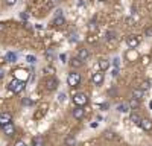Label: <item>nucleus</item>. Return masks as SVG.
Here are the masks:
<instances>
[{
    "instance_id": "nucleus-32",
    "label": "nucleus",
    "mask_w": 152,
    "mask_h": 146,
    "mask_svg": "<svg viewBox=\"0 0 152 146\" xmlns=\"http://www.w3.org/2000/svg\"><path fill=\"white\" fill-rule=\"evenodd\" d=\"M6 29V23H2V21H0V32H3Z\"/></svg>"
},
{
    "instance_id": "nucleus-39",
    "label": "nucleus",
    "mask_w": 152,
    "mask_h": 146,
    "mask_svg": "<svg viewBox=\"0 0 152 146\" xmlns=\"http://www.w3.org/2000/svg\"><path fill=\"white\" fill-rule=\"evenodd\" d=\"M2 78H3V72H2V70H0V79H2Z\"/></svg>"
},
{
    "instance_id": "nucleus-11",
    "label": "nucleus",
    "mask_w": 152,
    "mask_h": 146,
    "mask_svg": "<svg viewBox=\"0 0 152 146\" xmlns=\"http://www.w3.org/2000/svg\"><path fill=\"white\" fill-rule=\"evenodd\" d=\"M140 126H142L145 131H151V129H152V122H151L149 119H142Z\"/></svg>"
},
{
    "instance_id": "nucleus-2",
    "label": "nucleus",
    "mask_w": 152,
    "mask_h": 146,
    "mask_svg": "<svg viewBox=\"0 0 152 146\" xmlns=\"http://www.w3.org/2000/svg\"><path fill=\"white\" fill-rule=\"evenodd\" d=\"M67 82H69V85L70 87H78V85L81 84V75L79 73H76V72H72V73H69V76H67Z\"/></svg>"
},
{
    "instance_id": "nucleus-3",
    "label": "nucleus",
    "mask_w": 152,
    "mask_h": 146,
    "mask_svg": "<svg viewBox=\"0 0 152 146\" xmlns=\"http://www.w3.org/2000/svg\"><path fill=\"white\" fill-rule=\"evenodd\" d=\"M73 102L76 104V107H85V105H87V102H88V99H87V96H85V94L79 93V94H75Z\"/></svg>"
},
{
    "instance_id": "nucleus-28",
    "label": "nucleus",
    "mask_w": 152,
    "mask_h": 146,
    "mask_svg": "<svg viewBox=\"0 0 152 146\" xmlns=\"http://www.w3.org/2000/svg\"><path fill=\"white\" fill-rule=\"evenodd\" d=\"M15 2H17V0H5V3H6L8 6H14Z\"/></svg>"
},
{
    "instance_id": "nucleus-18",
    "label": "nucleus",
    "mask_w": 152,
    "mask_h": 146,
    "mask_svg": "<svg viewBox=\"0 0 152 146\" xmlns=\"http://www.w3.org/2000/svg\"><path fill=\"white\" fill-rule=\"evenodd\" d=\"M129 105H128V102H123V104H120L119 107H117V111H120V113H128L129 111Z\"/></svg>"
},
{
    "instance_id": "nucleus-29",
    "label": "nucleus",
    "mask_w": 152,
    "mask_h": 146,
    "mask_svg": "<svg viewBox=\"0 0 152 146\" xmlns=\"http://www.w3.org/2000/svg\"><path fill=\"white\" fill-rule=\"evenodd\" d=\"M117 75H119V67H114L113 69V78H116Z\"/></svg>"
},
{
    "instance_id": "nucleus-36",
    "label": "nucleus",
    "mask_w": 152,
    "mask_h": 146,
    "mask_svg": "<svg viewBox=\"0 0 152 146\" xmlns=\"http://www.w3.org/2000/svg\"><path fill=\"white\" fill-rule=\"evenodd\" d=\"M66 101V94H59V102H64Z\"/></svg>"
},
{
    "instance_id": "nucleus-22",
    "label": "nucleus",
    "mask_w": 152,
    "mask_h": 146,
    "mask_svg": "<svg viewBox=\"0 0 152 146\" xmlns=\"http://www.w3.org/2000/svg\"><path fill=\"white\" fill-rule=\"evenodd\" d=\"M138 104H140V101H138V99H134V97H132V99L128 102L129 108H137V107H138Z\"/></svg>"
},
{
    "instance_id": "nucleus-14",
    "label": "nucleus",
    "mask_w": 152,
    "mask_h": 146,
    "mask_svg": "<svg viewBox=\"0 0 152 146\" xmlns=\"http://www.w3.org/2000/svg\"><path fill=\"white\" fill-rule=\"evenodd\" d=\"M82 63H84V61H81L78 56H76V58H72L70 59V66L73 67V69H78V67H81L82 66Z\"/></svg>"
},
{
    "instance_id": "nucleus-21",
    "label": "nucleus",
    "mask_w": 152,
    "mask_h": 146,
    "mask_svg": "<svg viewBox=\"0 0 152 146\" xmlns=\"http://www.w3.org/2000/svg\"><path fill=\"white\" fill-rule=\"evenodd\" d=\"M104 137H105V139H108V140H114V139H116V134H114L113 131H110V129H108V131H105V132H104Z\"/></svg>"
},
{
    "instance_id": "nucleus-17",
    "label": "nucleus",
    "mask_w": 152,
    "mask_h": 146,
    "mask_svg": "<svg viewBox=\"0 0 152 146\" xmlns=\"http://www.w3.org/2000/svg\"><path fill=\"white\" fill-rule=\"evenodd\" d=\"M129 120L132 122V123H135V125H140V122H142V117L138 116L137 113H132V114L129 116Z\"/></svg>"
},
{
    "instance_id": "nucleus-5",
    "label": "nucleus",
    "mask_w": 152,
    "mask_h": 146,
    "mask_svg": "<svg viewBox=\"0 0 152 146\" xmlns=\"http://www.w3.org/2000/svg\"><path fill=\"white\" fill-rule=\"evenodd\" d=\"M126 44H128V47H131V49H135L138 44H140V40H138L137 35H128L126 36Z\"/></svg>"
},
{
    "instance_id": "nucleus-19",
    "label": "nucleus",
    "mask_w": 152,
    "mask_h": 146,
    "mask_svg": "<svg viewBox=\"0 0 152 146\" xmlns=\"http://www.w3.org/2000/svg\"><path fill=\"white\" fill-rule=\"evenodd\" d=\"M5 59L8 61V63H15V61H17V55L14 52H8L6 56H5Z\"/></svg>"
},
{
    "instance_id": "nucleus-31",
    "label": "nucleus",
    "mask_w": 152,
    "mask_h": 146,
    "mask_svg": "<svg viewBox=\"0 0 152 146\" xmlns=\"http://www.w3.org/2000/svg\"><path fill=\"white\" fill-rule=\"evenodd\" d=\"M15 146H26V143H24L23 140H17L15 142Z\"/></svg>"
},
{
    "instance_id": "nucleus-30",
    "label": "nucleus",
    "mask_w": 152,
    "mask_h": 146,
    "mask_svg": "<svg viewBox=\"0 0 152 146\" xmlns=\"http://www.w3.org/2000/svg\"><path fill=\"white\" fill-rule=\"evenodd\" d=\"M145 34H146V36H152V26H151V28H148Z\"/></svg>"
},
{
    "instance_id": "nucleus-24",
    "label": "nucleus",
    "mask_w": 152,
    "mask_h": 146,
    "mask_svg": "<svg viewBox=\"0 0 152 146\" xmlns=\"http://www.w3.org/2000/svg\"><path fill=\"white\" fill-rule=\"evenodd\" d=\"M26 61H28V63H31V64H35L37 63V58L34 55H28L26 56Z\"/></svg>"
},
{
    "instance_id": "nucleus-40",
    "label": "nucleus",
    "mask_w": 152,
    "mask_h": 146,
    "mask_svg": "<svg viewBox=\"0 0 152 146\" xmlns=\"http://www.w3.org/2000/svg\"><path fill=\"white\" fill-rule=\"evenodd\" d=\"M149 107H151V110H152V102H151V104H149Z\"/></svg>"
},
{
    "instance_id": "nucleus-33",
    "label": "nucleus",
    "mask_w": 152,
    "mask_h": 146,
    "mask_svg": "<svg viewBox=\"0 0 152 146\" xmlns=\"http://www.w3.org/2000/svg\"><path fill=\"white\" fill-rule=\"evenodd\" d=\"M88 28H90V31H94L96 29V23L94 21H90V26H88Z\"/></svg>"
},
{
    "instance_id": "nucleus-27",
    "label": "nucleus",
    "mask_w": 152,
    "mask_h": 146,
    "mask_svg": "<svg viewBox=\"0 0 152 146\" xmlns=\"http://www.w3.org/2000/svg\"><path fill=\"white\" fill-rule=\"evenodd\" d=\"M149 87H151V85H149V81H145V82L142 84V90H145V91H146Z\"/></svg>"
},
{
    "instance_id": "nucleus-41",
    "label": "nucleus",
    "mask_w": 152,
    "mask_h": 146,
    "mask_svg": "<svg viewBox=\"0 0 152 146\" xmlns=\"http://www.w3.org/2000/svg\"><path fill=\"white\" fill-rule=\"evenodd\" d=\"M99 2H105V0H99Z\"/></svg>"
},
{
    "instance_id": "nucleus-15",
    "label": "nucleus",
    "mask_w": 152,
    "mask_h": 146,
    "mask_svg": "<svg viewBox=\"0 0 152 146\" xmlns=\"http://www.w3.org/2000/svg\"><path fill=\"white\" fill-rule=\"evenodd\" d=\"M99 67H100V70H102V72L108 70L110 69V61L108 59H100L99 61Z\"/></svg>"
},
{
    "instance_id": "nucleus-16",
    "label": "nucleus",
    "mask_w": 152,
    "mask_h": 146,
    "mask_svg": "<svg viewBox=\"0 0 152 146\" xmlns=\"http://www.w3.org/2000/svg\"><path fill=\"white\" fill-rule=\"evenodd\" d=\"M53 24H55V26H58V28H61V26H64V24H66V18L64 17H55V20H53Z\"/></svg>"
},
{
    "instance_id": "nucleus-8",
    "label": "nucleus",
    "mask_w": 152,
    "mask_h": 146,
    "mask_svg": "<svg viewBox=\"0 0 152 146\" xmlns=\"http://www.w3.org/2000/svg\"><path fill=\"white\" fill-rule=\"evenodd\" d=\"M3 128V132L6 134V136H14V134H15V126L14 125H12V122H9V123H6L5 126H2Z\"/></svg>"
},
{
    "instance_id": "nucleus-10",
    "label": "nucleus",
    "mask_w": 152,
    "mask_h": 146,
    "mask_svg": "<svg viewBox=\"0 0 152 146\" xmlns=\"http://www.w3.org/2000/svg\"><path fill=\"white\" fill-rule=\"evenodd\" d=\"M132 97H134V99L142 101L143 97H145V90H142V88H134V90H132Z\"/></svg>"
},
{
    "instance_id": "nucleus-37",
    "label": "nucleus",
    "mask_w": 152,
    "mask_h": 146,
    "mask_svg": "<svg viewBox=\"0 0 152 146\" xmlns=\"http://www.w3.org/2000/svg\"><path fill=\"white\" fill-rule=\"evenodd\" d=\"M59 58H61L62 63H66V55H64V53H61V55H59Z\"/></svg>"
},
{
    "instance_id": "nucleus-7",
    "label": "nucleus",
    "mask_w": 152,
    "mask_h": 146,
    "mask_svg": "<svg viewBox=\"0 0 152 146\" xmlns=\"http://www.w3.org/2000/svg\"><path fill=\"white\" fill-rule=\"evenodd\" d=\"M84 116H85V110H84V107H76V108L73 110V117H75V119L81 120V119H84Z\"/></svg>"
},
{
    "instance_id": "nucleus-20",
    "label": "nucleus",
    "mask_w": 152,
    "mask_h": 146,
    "mask_svg": "<svg viewBox=\"0 0 152 146\" xmlns=\"http://www.w3.org/2000/svg\"><path fill=\"white\" fill-rule=\"evenodd\" d=\"M64 145H66V146H76V139L72 137V136H69V137H66Z\"/></svg>"
},
{
    "instance_id": "nucleus-25",
    "label": "nucleus",
    "mask_w": 152,
    "mask_h": 146,
    "mask_svg": "<svg viewBox=\"0 0 152 146\" xmlns=\"http://www.w3.org/2000/svg\"><path fill=\"white\" fill-rule=\"evenodd\" d=\"M23 105H24V107H31V105H34V101L26 97V99H23Z\"/></svg>"
},
{
    "instance_id": "nucleus-23",
    "label": "nucleus",
    "mask_w": 152,
    "mask_h": 146,
    "mask_svg": "<svg viewBox=\"0 0 152 146\" xmlns=\"http://www.w3.org/2000/svg\"><path fill=\"white\" fill-rule=\"evenodd\" d=\"M116 38V32L114 31H108L107 32V40H114Z\"/></svg>"
},
{
    "instance_id": "nucleus-12",
    "label": "nucleus",
    "mask_w": 152,
    "mask_h": 146,
    "mask_svg": "<svg viewBox=\"0 0 152 146\" xmlns=\"http://www.w3.org/2000/svg\"><path fill=\"white\" fill-rule=\"evenodd\" d=\"M44 145V139L43 136H35L32 139V146H43Z\"/></svg>"
},
{
    "instance_id": "nucleus-4",
    "label": "nucleus",
    "mask_w": 152,
    "mask_h": 146,
    "mask_svg": "<svg viewBox=\"0 0 152 146\" xmlns=\"http://www.w3.org/2000/svg\"><path fill=\"white\" fill-rule=\"evenodd\" d=\"M44 85H46V90L53 91V90H56V87H58V79H56V78H47V79L44 81Z\"/></svg>"
},
{
    "instance_id": "nucleus-6",
    "label": "nucleus",
    "mask_w": 152,
    "mask_h": 146,
    "mask_svg": "<svg viewBox=\"0 0 152 146\" xmlns=\"http://www.w3.org/2000/svg\"><path fill=\"white\" fill-rule=\"evenodd\" d=\"M12 120V116L11 113H0V126H5L6 123H9V122Z\"/></svg>"
},
{
    "instance_id": "nucleus-9",
    "label": "nucleus",
    "mask_w": 152,
    "mask_h": 146,
    "mask_svg": "<svg viewBox=\"0 0 152 146\" xmlns=\"http://www.w3.org/2000/svg\"><path fill=\"white\" fill-rule=\"evenodd\" d=\"M91 81L94 85H100L104 82V73L102 72H99V73H94V75L91 76Z\"/></svg>"
},
{
    "instance_id": "nucleus-38",
    "label": "nucleus",
    "mask_w": 152,
    "mask_h": 146,
    "mask_svg": "<svg viewBox=\"0 0 152 146\" xmlns=\"http://www.w3.org/2000/svg\"><path fill=\"white\" fill-rule=\"evenodd\" d=\"M61 15H62V11L58 9V11H56V17H61Z\"/></svg>"
},
{
    "instance_id": "nucleus-35",
    "label": "nucleus",
    "mask_w": 152,
    "mask_h": 146,
    "mask_svg": "<svg viewBox=\"0 0 152 146\" xmlns=\"http://www.w3.org/2000/svg\"><path fill=\"white\" fill-rule=\"evenodd\" d=\"M143 64H149V56H143Z\"/></svg>"
},
{
    "instance_id": "nucleus-26",
    "label": "nucleus",
    "mask_w": 152,
    "mask_h": 146,
    "mask_svg": "<svg viewBox=\"0 0 152 146\" xmlns=\"http://www.w3.org/2000/svg\"><path fill=\"white\" fill-rule=\"evenodd\" d=\"M44 72L49 73V75H52V73H55V69L52 66H47V67H44Z\"/></svg>"
},
{
    "instance_id": "nucleus-34",
    "label": "nucleus",
    "mask_w": 152,
    "mask_h": 146,
    "mask_svg": "<svg viewBox=\"0 0 152 146\" xmlns=\"http://www.w3.org/2000/svg\"><path fill=\"white\" fill-rule=\"evenodd\" d=\"M113 64H114V67H119V58H114L113 59Z\"/></svg>"
},
{
    "instance_id": "nucleus-13",
    "label": "nucleus",
    "mask_w": 152,
    "mask_h": 146,
    "mask_svg": "<svg viewBox=\"0 0 152 146\" xmlns=\"http://www.w3.org/2000/svg\"><path fill=\"white\" fill-rule=\"evenodd\" d=\"M88 56H90V52L87 50V49H79V53H78V58L81 61H85Z\"/></svg>"
},
{
    "instance_id": "nucleus-1",
    "label": "nucleus",
    "mask_w": 152,
    "mask_h": 146,
    "mask_svg": "<svg viewBox=\"0 0 152 146\" xmlns=\"http://www.w3.org/2000/svg\"><path fill=\"white\" fill-rule=\"evenodd\" d=\"M24 85H26V82H24L23 79H12L8 84V88H9V91L18 94V93H21L24 90Z\"/></svg>"
}]
</instances>
